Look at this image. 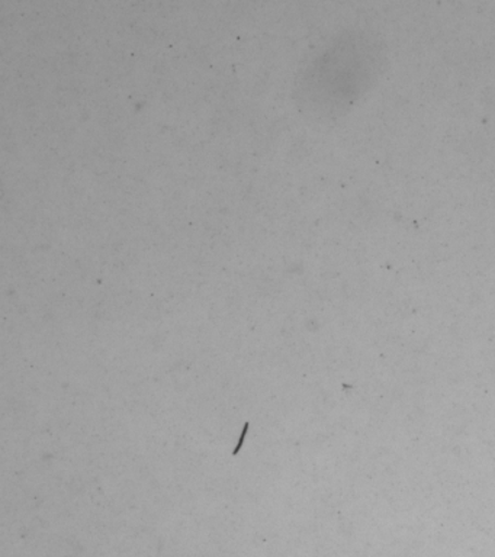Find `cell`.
<instances>
[{"label":"cell","instance_id":"1","mask_svg":"<svg viewBox=\"0 0 495 557\" xmlns=\"http://www.w3.org/2000/svg\"><path fill=\"white\" fill-rule=\"evenodd\" d=\"M388 63V48L376 30H342L307 69L308 104L320 117L345 115L378 85Z\"/></svg>","mask_w":495,"mask_h":557}]
</instances>
